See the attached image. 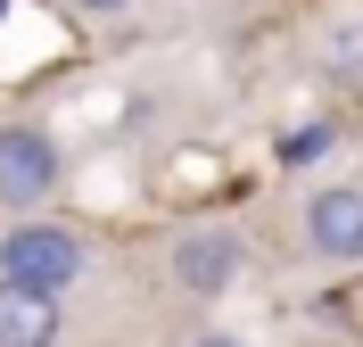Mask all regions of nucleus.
I'll list each match as a JSON object with an SVG mask.
<instances>
[{
    "instance_id": "423d86ee",
    "label": "nucleus",
    "mask_w": 363,
    "mask_h": 347,
    "mask_svg": "<svg viewBox=\"0 0 363 347\" xmlns=\"http://www.w3.org/2000/svg\"><path fill=\"white\" fill-rule=\"evenodd\" d=\"M322 67L339 75L347 92H363V17H347V25H330V33H322Z\"/></svg>"
},
{
    "instance_id": "39448f33",
    "label": "nucleus",
    "mask_w": 363,
    "mask_h": 347,
    "mask_svg": "<svg viewBox=\"0 0 363 347\" xmlns=\"http://www.w3.org/2000/svg\"><path fill=\"white\" fill-rule=\"evenodd\" d=\"M33 339H58V290L0 273V347H33Z\"/></svg>"
},
{
    "instance_id": "20e7f679",
    "label": "nucleus",
    "mask_w": 363,
    "mask_h": 347,
    "mask_svg": "<svg viewBox=\"0 0 363 347\" xmlns=\"http://www.w3.org/2000/svg\"><path fill=\"white\" fill-rule=\"evenodd\" d=\"M306 248L322 256V265H363V190L355 182H330L306 199Z\"/></svg>"
},
{
    "instance_id": "7ed1b4c3",
    "label": "nucleus",
    "mask_w": 363,
    "mask_h": 347,
    "mask_svg": "<svg viewBox=\"0 0 363 347\" xmlns=\"http://www.w3.org/2000/svg\"><path fill=\"white\" fill-rule=\"evenodd\" d=\"M240 265H248V248H240L231 224H190L174 248H165V273H174L182 298H223L231 281H240Z\"/></svg>"
},
{
    "instance_id": "6e6552de",
    "label": "nucleus",
    "mask_w": 363,
    "mask_h": 347,
    "mask_svg": "<svg viewBox=\"0 0 363 347\" xmlns=\"http://www.w3.org/2000/svg\"><path fill=\"white\" fill-rule=\"evenodd\" d=\"M67 9H83V17H116V9H133V0H67Z\"/></svg>"
},
{
    "instance_id": "f257e3e1",
    "label": "nucleus",
    "mask_w": 363,
    "mask_h": 347,
    "mask_svg": "<svg viewBox=\"0 0 363 347\" xmlns=\"http://www.w3.org/2000/svg\"><path fill=\"white\" fill-rule=\"evenodd\" d=\"M91 265V248L74 240L67 224H42V207L25 215V224L0 231V273L9 281H33V290H74Z\"/></svg>"
},
{
    "instance_id": "f03ea898",
    "label": "nucleus",
    "mask_w": 363,
    "mask_h": 347,
    "mask_svg": "<svg viewBox=\"0 0 363 347\" xmlns=\"http://www.w3.org/2000/svg\"><path fill=\"white\" fill-rule=\"evenodd\" d=\"M58 182H67V158H58V141L42 133V124H0V207H50L58 199Z\"/></svg>"
},
{
    "instance_id": "0eeeda50",
    "label": "nucleus",
    "mask_w": 363,
    "mask_h": 347,
    "mask_svg": "<svg viewBox=\"0 0 363 347\" xmlns=\"http://www.w3.org/2000/svg\"><path fill=\"white\" fill-rule=\"evenodd\" d=\"M322 141H330V133H322V124H306V133H289V141H281V158H289V165H314V149H322Z\"/></svg>"
}]
</instances>
